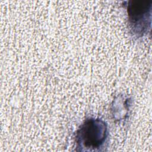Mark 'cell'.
Listing matches in <instances>:
<instances>
[{
    "label": "cell",
    "mask_w": 152,
    "mask_h": 152,
    "mask_svg": "<svg viewBox=\"0 0 152 152\" xmlns=\"http://www.w3.org/2000/svg\"><path fill=\"white\" fill-rule=\"evenodd\" d=\"M109 131L107 124L102 119L87 117L74 134L77 151H103L107 147Z\"/></svg>",
    "instance_id": "obj_1"
},
{
    "label": "cell",
    "mask_w": 152,
    "mask_h": 152,
    "mask_svg": "<svg viewBox=\"0 0 152 152\" xmlns=\"http://www.w3.org/2000/svg\"><path fill=\"white\" fill-rule=\"evenodd\" d=\"M130 33L141 38L150 31L152 0H129L124 2Z\"/></svg>",
    "instance_id": "obj_2"
}]
</instances>
